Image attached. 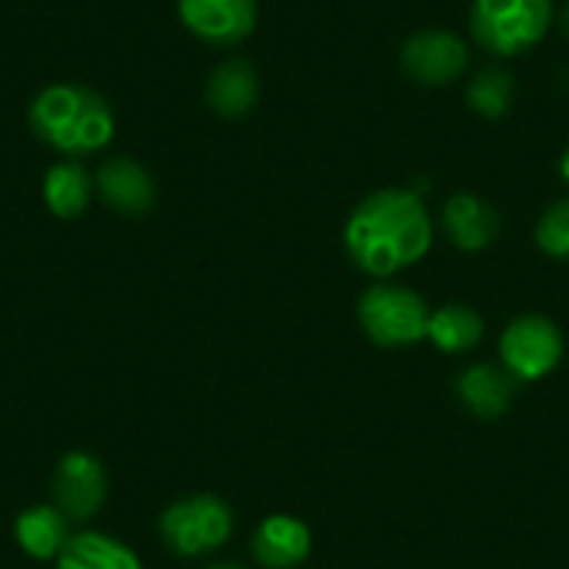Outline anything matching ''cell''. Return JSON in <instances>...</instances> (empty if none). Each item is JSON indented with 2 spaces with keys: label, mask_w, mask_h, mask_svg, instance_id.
<instances>
[{
  "label": "cell",
  "mask_w": 569,
  "mask_h": 569,
  "mask_svg": "<svg viewBox=\"0 0 569 569\" xmlns=\"http://www.w3.org/2000/svg\"><path fill=\"white\" fill-rule=\"evenodd\" d=\"M433 220L413 190L387 187L353 207L343 227L350 260L370 277H393L427 257Z\"/></svg>",
  "instance_id": "cell-1"
},
{
  "label": "cell",
  "mask_w": 569,
  "mask_h": 569,
  "mask_svg": "<svg viewBox=\"0 0 569 569\" xmlns=\"http://www.w3.org/2000/svg\"><path fill=\"white\" fill-rule=\"evenodd\" d=\"M30 130L67 160L100 153L113 140L110 103L80 83H50L30 103Z\"/></svg>",
  "instance_id": "cell-2"
},
{
  "label": "cell",
  "mask_w": 569,
  "mask_h": 569,
  "mask_svg": "<svg viewBox=\"0 0 569 569\" xmlns=\"http://www.w3.org/2000/svg\"><path fill=\"white\" fill-rule=\"evenodd\" d=\"M553 27V0H473L470 33L473 40L497 53L517 57L537 47Z\"/></svg>",
  "instance_id": "cell-3"
},
{
  "label": "cell",
  "mask_w": 569,
  "mask_h": 569,
  "mask_svg": "<svg viewBox=\"0 0 569 569\" xmlns=\"http://www.w3.org/2000/svg\"><path fill=\"white\" fill-rule=\"evenodd\" d=\"M160 537L177 557H207L233 537V510L213 493H190L160 513Z\"/></svg>",
  "instance_id": "cell-4"
},
{
  "label": "cell",
  "mask_w": 569,
  "mask_h": 569,
  "mask_svg": "<svg viewBox=\"0 0 569 569\" xmlns=\"http://www.w3.org/2000/svg\"><path fill=\"white\" fill-rule=\"evenodd\" d=\"M430 313L433 310L417 290L397 283H377L357 303L360 327L380 347H410L427 340Z\"/></svg>",
  "instance_id": "cell-5"
},
{
  "label": "cell",
  "mask_w": 569,
  "mask_h": 569,
  "mask_svg": "<svg viewBox=\"0 0 569 569\" xmlns=\"http://www.w3.org/2000/svg\"><path fill=\"white\" fill-rule=\"evenodd\" d=\"M500 357L520 383L540 380L557 370L563 357V333L553 320L540 313L517 317L500 337Z\"/></svg>",
  "instance_id": "cell-6"
},
{
  "label": "cell",
  "mask_w": 569,
  "mask_h": 569,
  "mask_svg": "<svg viewBox=\"0 0 569 569\" xmlns=\"http://www.w3.org/2000/svg\"><path fill=\"white\" fill-rule=\"evenodd\" d=\"M53 507L70 523H90L107 503V470L100 457L87 450H70L53 467Z\"/></svg>",
  "instance_id": "cell-7"
},
{
  "label": "cell",
  "mask_w": 569,
  "mask_h": 569,
  "mask_svg": "<svg viewBox=\"0 0 569 569\" xmlns=\"http://www.w3.org/2000/svg\"><path fill=\"white\" fill-rule=\"evenodd\" d=\"M467 43L450 30H420L400 47V67L423 87L453 83L467 70Z\"/></svg>",
  "instance_id": "cell-8"
},
{
  "label": "cell",
  "mask_w": 569,
  "mask_h": 569,
  "mask_svg": "<svg viewBox=\"0 0 569 569\" xmlns=\"http://www.w3.org/2000/svg\"><path fill=\"white\" fill-rule=\"evenodd\" d=\"M177 13L210 47H237L257 27V0H177Z\"/></svg>",
  "instance_id": "cell-9"
},
{
  "label": "cell",
  "mask_w": 569,
  "mask_h": 569,
  "mask_svg": "<svg viewBox=\"0 0 569 569\" xmlns=\"http://www.w3.org/2000/svg\"><path fill=\"white\" fill-rule=\"evenodd\" d=\"M93 187L123 217H143L157 200V183H153L150 170L130 157H110L97 170Z\"/></svg>",
  "instance_id": "cell-10"
},
{
  "label": "cell",
  "mask_w": 569,
  "mask_h": 569,
  "mask_svg": "<svg viewBox=\"0 0 569 569\" xmlns=\"http://www.w3.org/2000/svg\"><path fill=\"white\" fill-rule=\"evenodd\" d=\"M253 560L263 569H293L310 557V527L290 513L267 517L253 533Z\"/></svg>",
  "instance_id": "cell-11"
},
{
  "label": "cell",
  "mask_w": 569,
  "mask_h": 569,
  "mask_svg": "<svg viewBox=\"0 0 569 569\" xmlns=\"http://www.w3.org/2000/svg\"><path fill=\"white\" fill-rule=\"evenodd\" d=\"M70 537H73V523L53 503H33V507L20 510L13 520L17 547L37 563L57 560L63 553V547L70 543Z\"/></svg>",
  "instance_id": "cell-12"
},
{
  "label": "cell",
  "mask_w": 569,
  "mask_h": 569,
  "mask_svg": "<svg viewBox=\"0 0 569 569\" xmlns=\"http://www.w3.org/2000/svg\"><path fill=\"white\" fill-rule=\"evenodd\" d=\"M517 377L507 367H493V363H473L457 377V397L467 403L470 413L483 417V420H497L510 410L513 397H517Z\"/></svg>",
  "instance_id": "cell-13"
},
{
  "label": "cell",
  "mask_w": 569,
  "mask_h": 569,
  "mask_svg": "<svg viewBox=\"0 0 569 569\" xmlns=\"http://www.w3.org/2000/svg\"><path fill=\"white\" fill-rule=\"evenodd\" d=\"M443 230L453 240V247L477 253L497 240L500 217L487 200H480L473 193H457L443 203Z\"/></svg>",
  "instance_id": "cell-14"
},
{
  "label": "cell",
  "mask_w": 569,
  "mask_h": 569,
  "mask_svg": "<svg viewBox=\"0 0 569 569\" xmlns=\"http://www.w3.org/2000/svg\"><path fill=\"white\" fill-rule=\"evenodd\" d=\"M257 97H260V83H257V70L233 57V60H223L210 80H207V103L213 113L220 117H243L257 107Z\"/></svg>",
  "instance_id": "cell-15"
},
{
  "label": "cell",
  "mask_w": 569,
  "mask_h": 569,
  "mask_svg": "<svg viewBox=\"0 0 569 569\" xmlns=\"http://www.w3.org/2000/svg\"><path fill=\"white\" fill-rule=\"evenodd\" d=\"M53 563L57 569H143L140 557L123 540L97 530H77Z\"/></svg>",
  "instance_id": "cell-16"
},
{
  "label": "cell",
  "mask_w": 569,
  "mask_h": 569,
  "mask_svg": "<svg viewBox=\"0 0 569 569\" xmlns=\"http://www.w3.org/2000/svg\"><path fill=\"white\" fill-rule=\"evenodd\" d=\"M93 177L77 163V160H60V163H53L47 173H43V187H40V193H43V203H47V210L53 213V217H60V220H73V217H80L87 207H90V200H93Z\"/></svg>",
  "instance_id": "cell-17"
},
{
  "label": "cell",
  "mask_w": 569,
  "mask_h": 569,
  "mask_svg": "<svg viewBox=\"0 0 569 569\" xmlns=\"http://www.w3.org/2000/svg\"><path fill=\"white\" fill-rule=\"evenodd\" d=\"M427 340L443 353H467L483 340V320L467 303H447L430 313Z\"/></svg>",
  "instance_id": "cell-18"
},
{
  "label": "cell",
  "mask_w": 569,
  "mask_h": 569,
  "mask_svg": "<svg viewBox=\"0 0 569 569\" xmlns=\"http://www.w3.org/2000/svg\"><path fill=\"white\" fill-rule=\"evenodd\" d=\"M513 90H517V87H513V73H510L507 67H487V70H480V73L470 80L467 100H470V107H473L480 117L497 120V117H503V113L510 110Z\"/></svg>",
  "instance_id": "cell-19"
},
{
  "label": "cell",
  "mask_w": 569,
  "mask_h": 569,
  "mask_svg": "<svg viewBox=\"0 0 569 569\" xmlns=\"http://www.w3.org/2000/svg\"><path fill=\"white\" fill-rule=\"evenodd\" d=\"M537 247L553 257V260H569V197L557 200L537 223Z\"/></svg>",
  "instance_id": "cell-20"
},
{
  "label": "cell",
  "mask_w": 569,
  "mask_h": 569,
  "mask_svg": "<svg viewBox=\"0 0 569 569\" xmlns=\"http://www.w3.org/2000/svg\"><path fill=\"white\" fill-rule=\"evenodd\" d=\"M560 177L569 183V147L563 150V157H560Z\"/></svg>",
  "instance_id": "cell-21"
},
{
  "label": "cell",
  "mask_w": 569,
  "mask_h": 569,
  "mask_svg": "<svg viewBox=\"0 0 569 569\" xmlns=\"http://www.w3.org/2000/svg\"><path fill=\"white\" fill-rule=\"evenodd\" d=\"M203 569H240V567H233V563H213V567H203Z\"/></svg>",
  "instance_id": "cell-22"
},
{
  "label": "cell",
  "mask_w": 569,
  "mask_h": 569,
  "mask_svg": "<svg viewBox=\"0 0 569 569\" xmlns=\"http://www.w3.org/2000/svg\"><path fill=\"white\" fill-rule=\"evenodd\" d=\"M563 27H567V33H569V3H567V10H563Z\"/></svg>",
  "instance_id": "cell-23"
}]
</instances>
